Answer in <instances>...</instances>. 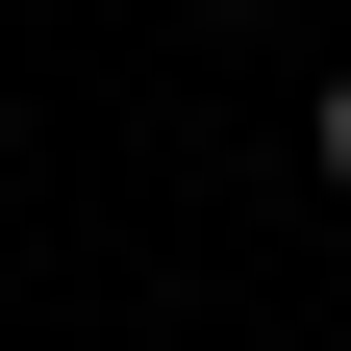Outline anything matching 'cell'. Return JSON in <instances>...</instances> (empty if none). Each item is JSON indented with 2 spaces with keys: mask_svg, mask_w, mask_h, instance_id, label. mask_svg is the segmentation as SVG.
<instances>
[{
  "mask_svg": "<svg viewBox=\"0 0 351 351\" xmlns=\"http://www.w3.org/2000/svg\"><path fill=\"white\" fill-rule=\"evenodd\" d=\"M301 151H326V176H351V75H326V125H301Z\"/></svg>",
  "mask_w": 351,
  "mask_h": 351,
  "instance_id": "cell-1",
  "label": "cell"
}]
</instances>
